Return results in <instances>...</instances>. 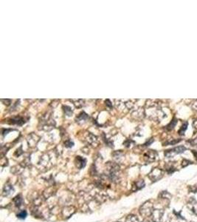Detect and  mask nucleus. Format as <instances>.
I'll list each match as a JSON object with an SVG mask.
<instances>
[{
	"mask_svg": "<svg viewBox=\"0 0 197 222\" xmlns=\"http://www.w3.org/2000/svg\"><path fill=\"white\" fill-rule=\"evenodd\" d=\"M154 205L150 202H146L139 208V213L143 217L151 216L154 212Z\"/></svg>",
	"mask_w": 197,
	"mask_h": 222,
	"instance_id": "1",
	"label": "nucleus"
},
{
	"mask_svg": "<svg viewBox=\"0 0 197 222\" xmlns=\"http://www.w3.org/2000/svg\"><path fill=\"white\" fill-rule=\"evenodd\" d=\"M163 176V171L160 168H154L148 174V178L152 181H157Z\"/></svg>",
	"mask_w": 197,
	"mask_h": 222,
	"instance_id": "2",
	"label": "nucleus"
},
{
	"mask_svg": "<svg viewBox=\"0 0 197 222\" xmlns=\"http://www.w3.org/2000/svg\"><path fill=\"white\" fill-rule=\"evenodd\" d=\"M186 150V148H185L184 146H179V147H174L173 149H171V150H168L165 152V155L168 158H171L172 156H173L174 155H177V154H179L183 153L184 151Z\"/></svg>",
	"mask_w": 197,
	"mask_h": 222,
	"instance_id": "3",
	"label": "nucleus"
},
{
	"mask_svg": "<svg viewBox=\"0 0 197 222\" xmlns=\"http://www.w3.org/2000/svg\"><path fill=\"white\" fill-rule=\"evenodd\" d=\"M156 156H157V153L154 150H150L144 154V159L146 162L151 163L156 160Z\"/></svg>",
	"mask_w": 197,
	"mask_h": 222,
	"instance_id": "4",
	"label": "nucleus"
},
{
	"mask_svg": "<svg viewBox=\"0 0 197 222\" xmlns=\"http://www.w3.org/2000/svg\"><path fill=\"white\" fill-rule=\"evenodd\" d=\"M164 212L162 210H154L151 215V219L153 222H161Z\"/></svg>",
	"mask_w": 197,
	"mask_h": 222,
	"instance_id": "5",
	"label": "nucleus"
},
{
	"mask_svg": "<svg viewBox=\"0 0 197 222\" xmlns=\"http://www.w3.org/2000/svg\"><path fill=\"white\" fill-rule=\"evenodd\" d=\"M75 207H72V206H70V207H66L63 209V210H62V215H63V216L65 219H68L71 215H72L73 214L75 213Z\"/></svg>",
	"mask_w": 197,
	"mask_h": 222,
	"instance_id": "6",
	"label": "nucleus"
},
{
	"mask_svg": "<svg viewBox=\"0 0 197 222\" xmlns=\"http://www.w3.org/2000/svg\"><path fill=\"white\" fill-rule=\"evenodd\" d=\"M14 189L13 187V186L9 183H7L6 185H5L3 188V191H2V195L3 196H8L10 194L14 193Z\"/></svg>",
	"mask_w": 197,
	"mask_h": 222,
	"instance_id": "7",
	"label": "nucleus"
},
{
	"mask_svg": "<svg viewBox=\"0 0 197 222\" xmlns=\"http://www.w3.org/2000/svg\"><path fill=\"white\" fill-rule=\"evenodd\" d=\"M87 160L84 158L81 157V156H77L75 158V165L78 169H82L86 166Z\"/></svg>",
	"mask_w": 197,
	"mask_h": 222,
	"instance_id": "8",
	"label": "nucleus"
},
{
	"mask_svg": "<svg viewBox=\"0 0 197 222\" xmlns=\"http://www.w3.org/2000/svg\"><path fill=\"white\" fill-rule=\"evenodd\" d=\"M145 186V182L143 180H139V181H136L132 185V189H131V191L135 192L137 190H139L140 189H142L143 187H144Z\"/></svg>",
	"mask_w": 197,
	"mask_h": 222,
	"instance_id": "9",
	"label": "nucleus"
},
{
	"mask_svg": "<svg viewBox=\"0 0 197 222\" xmlns=\"http://www.w3.org/2000/svg\"><path fill=\"white\" fill-rule=\"evenodd\" d=\"M10 124H13V125H17L21 126L23 124H24L27 121V120L24 119V118H22V117H15V118H13L12 119H10Z\"/></svg>",
	"mask_w": 197,
	"mask_h": 222,
	"instance_id": "10",
	"label": "nucleus"
},
{
	"mask_svg": "<svg viewBox=\"0 0 197 222\" xmlns=\"http://www.w3.org/2000/svg\"><path fill=\"white\" fill-rule=\"evenodd\" d=\"M13 202H14V204H15V206L16 207H20L22 205V204H23V198H22V195H16V196L15 197V198H14V200H13Z\"/></svg>",
	"mask_w": 197,
	"mask_h": 222,
	"instance_id": "11",
	"label": "nucleus"
},
{
	"mask_svg": "<svg viewBox=\"0 0 197 222\" xmlns=\"http://www.w3.org/2000/svg\"><path fill=\"white\" fill-rule=\"evenodd\" d=\"M88 118H89L88 115H87L86 113H84V112H82V113H81L80 114L77 116L76 121H78V122H80V121H86V120H87Z\"/></svg>",
	"mask_w": 197,
	"mask_h": 222,
	"instance_id": "12",
	"label": "nucleus"
},
{
	"mask_svg": "<svg viewBox=\"0 0 197 222\" xmlns=\"http://www.w3.org/2000/svg\"><path fill=\"white\" fill-rule=\"evenodd\" d=\"M125 222H139V221L136 215H131H131H129L126 217V221Z\"/></svg>",
	"mask_w": 197,
	"mask_h": 222,
	"instance_id": "13",
	"label": "nucleus"
},
{
	"mask_svg": "<svg viewBox=\"0 0 197 222\" xmlns=\"http://www.w3.org/2000/svg\"><path fill=\"white\" fill-rule=\"evenodd\" d=\"M64 111V113L67 116H71L72 115V110L71 107L70 106H64L63 107Z\"/></svg>",
	"mask_w": 197,
	"mask_h": 222,
	"instance_id": "14",
	"label": "nucleus"
},
{
	"mask_svg": "<svg viewBox=\"0 0 197 222\" xmlns=\"http://www.w3.org/2000/svg\"><path fill=\"white\" fill-rule=\"evenodd\" d=\"M166 170L169 174H171L176 170V168L173 165V164H168L166 165Z\"/></svg>",
	"mask_w": 197,
	"mask_h": 222,
	"instance_id": "15",
	"label": "nucleus"
},
{
	"mask_svg": "<svg viewBox=\"0 0 197 222\" xmlns=\"http://www.w3.org/2000/svg\"><path fill=\"white\" fill-rule=\"evenodd\" d=\"M187 127H188V123L187 122H185V123H184L183 125H182V126L180 127L179 130V131H178L179 134V135H181V136L184 135V133H185V130H187Z\"/></svg>",
	"mask_w": 197,
	"mask_h": 222,
	"instance_id": "16",
	"label": "nucleus"
},
{
	"mask_svg": "<svg viewBox=\"0 0 197 222\" xmlns=\"http://www.w3.org/2000/svg\"><path fill=\"white\" fill-rule=\"evenodd\" d=\"M177 120L175 119V118L172 120V121H171V123L166 127L167 130H172V129L174 128V127H175L176 125H177Z\"/></svg>",
	"mask_w": 197,
	"mask_h": 222,
	"instance_id": "17",
	"label": "nucleus"
},
{
	"mask_svg": "<svg viewBox=\"0 0 197 222\" xmlns=\"http://www.w3.org/2000/svg\"><path fill=\"white\" fill-rule=\"evenodd\" d=\"M27 213L25 210H22V211H21V212H19V213L17 214V217L20 219H24L27 217Z\"/></svg>",
	"mask_w": 197,
	"mask_h": 222,
	"instance_id": "18",
	"label": "nucleus"
},
{
	"mask_svg": "<svg viewBox=\"0 0 197 222\" xmlns=\"http://www.w3.org/2000/svg\"><path fill=\"white\" fill-rule=\"evenodd\" d=\"M64 144H65V147H72L73 145H74V143H73L71 140H67L64 142Z\"/></svg>",
	"mask_w": 197,
	"mask_h": 222,
	"instance_id": "19",
	"label": "nucleus"
},
{
	"mask_svg": "<svg viewBox=\"0 0 197 222\" xmlns=\"http://www.w3.org/2000/svg\"><path fill=\"white\" fill-rule=\"evenodd\" d=\"M192 164V161H190L189 160H186V159H185V160H183V161H182V165L183 168H185V167H187L188 165H189V164Z\"/></svg>",
	"mask_w": 197,
	"mask_h": 222,
	"instance_id": "20",
	"label": "nucleus"
},
{
	"mask_svg": "<svg viewBox=\"0 0 197 222\" xmlns=\"http://www.w3.org/2000/svg\"><path fill=\"white\" fill-rule=\"evenodd\" d=\"M191 108L194 109V110L197 111V100H194L192 103H191Z\"/></svg>",
	"mask_w": 197,
	"mask_h": 222,
	"instance_id": "21",
	"label": "nucleus"
},
{
	"mask_svg": "<svg viewBox=\"0 0 197 222\" xmlns=\"http://www.w3.org/2000/svg\"><path fill=\"white\" fill-rule=\"evenodd\" d=\"M181 140H179V139H177V140H173V141H170V142H167L166 144H171V145H172V144H176L177 143H178V142H179Z\"/></svg>",
	"mask_w": 197,
	"mask_h": 222,
	"instance_id": "22",
	"label": "nucleus"
},
{
	"mask_svg": "<svg viewBox=\"0 0 197 222\" xmlns=\"http://www.w3.org/2000/svg\"><path fill=\"white\" fill-rule=\"evenodd\" d=\"M190 191L192 192V193H197V185L190 187Z\"/></svg>",
	"mask_w": 197,
	"mask_h": 222,
	"instance_id": "23",
	"label": "nucleus"
},
{
	"mask_svg": "<svg viewBox=\"0 0 197 222\" xmlns=\"http://www.w3.org/2000/svg\"><path fill=\"white\" fill-rule=\"evenodd\" d=\"M154 142V139H153V138H151V139H150V141H148V142H146V144H144V146H148V145H150V144H151L152 143V142Z\"/></svg>",
	"mask_w": 197,
	"mask_h": 222,
	"instance_id": "24",
	"label": "nucleus"
},
{
	"mask_svg": "<svg viewBox=\"0 0 197 222\" xmlns=\"http://www.w3.org/2000/svg\"><path fill=\"white\" fill-rule=\"evenodd\" d=\"M193 153H194V156H195L196 159V161H197V152H196V151H193Z\"/></svg>",
	"mask_w": 197,
	"mask_h": 222,
	"instance_id": "25",
	"label": "nucleus"
},
{
	"mask_svg": "<svg viewBox=\"0 0 197 222\" xmlns=\"http://www.w3.org/2000/svg\"><path fill=\"white\" fill-rule=\"evenodd\" d=\"M194 126L195 127V128H197V120H196L194 122Z\"/></svg>",
	"mask_w": 197,
	"mask_h": 222,
	"instance_id": "26",
	"label": "nucleus"
},
{
	"mask_svg": "<svg viewBox=\"0 0 197 222\" xmlns=\"http://www.w3.org/2000/svg\"><path fill=\"white\" fill-rule=\"evenodd\" d=\"M143 222H149V221H147V220H144L143 221Z\"/></svg>",
	"mask_w": 197,
	"mask_h": 222,
	"instance_id": "27",
	"label": "nucleus"
},
{
	"mask_svg": "<svg viewBox=\"0 0 197 222\" xmlns=\"http://www.w3.org/2000/svg\"><path fill=\"white\" fill-rule=\"evenodd\" d=\"M116 222H120V221H116Z\"/></svg>",
	"mask_w": 197,
	"mask_h": 222,
	"instance_id": "28",
	"label": "nucleus"
}]
</instances>
